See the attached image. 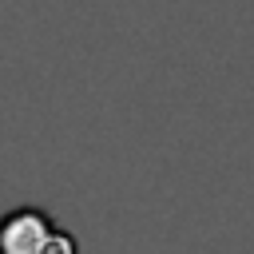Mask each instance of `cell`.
<instances>
[{"mask_svg":"<svg viewBox=\"0 0 254 254\" xmlns=\"http://www.w3.org/2000/svg\"><path fill=\"white\" fill-rule=\"evenodd\" d=\"M52 230H56L52 214L36 206H16L0 214V254H40Z\"/></svg>","mask_w":254,"mask_h":254,"instance_id":"cell-1","label":"cell"},{"mask_svg":"<svg viewBox=\"0 0 254 254\" xmlns=\"http://www.w3.org/2000/svg\"><path fill=\"white\" fill-rule=\"evenodd\" d=\"M40 254H79V246H75V238H71L67 230L56 226V230L48 234V242L40 246Z\"/></svg>","mask_w":254,"mask_h":254,"instance_id":"cell-2","label":"cell"}]
</instances>
